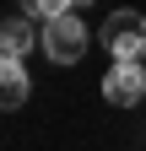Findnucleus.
I'll use <instances>...</instances> for the list:
<instances>
[{
  "instance_id": "f257e3e1",
  "label": "nucleus",
  "mask_w": 146,
  "mask_h": 151,
  "mask_svg": "<svg viewBox=\"0 0 146 151\" xmlns=\"http://www.w3.org/2000/svg\"><path fill=\"white\" fill-rule=\"evenodd\" d=\"M38 43H43V54H49L54 65H76L92 38H87V27H81L76 11H65V16H54V22H43V38H38Z\"/></svg>"
},
{
  "instance_id": "f03ea898",
  "label": "nucleus",
  "mask_w": 146,
  "mask_h": 151,
  "mask_svg": "<svg viewBox=\"0 0 146 151\" xmlns=\"http://www.w3.org/2000/svg\"><path fill=\"white\" fill-rule=\"evenodd\" d=\"M98 38L114 60H146V16L141 11H114Z\"/></svg>"
},
{
  "instance_id": "7ed1b4c3",
  "label": "nucleus",
  "mask_w": 146,
  "mask_h": 151,
  "mask_svg": "<svg viewBox=\"0 0 146 151\" xmlns=\"http://www.w3.org/2000/svg\"><path fill=\"white\" fill-rule=\"evenodd\" d=\"M103 97L114 108H135L146 97V65L141 60H114V70L103 76Z\"/></svg>"
},
{
  "instance_id": "20e7f679",
  "label": "nucleus",
  "mask_w": 146,
  "mask_h": 151,
  "mask_svg": "<svg viewBox=\"0 0 146 151\" xmlns=\"http://www.w3.org/2000/svg\"><path fill=\"white\" fill-rule=\"evenodd\" d=\"M27 70H22V60H6V65H0V103H6V108H22L27 103Z\"/></svg>"
},
{
  "instance_id": "39448f33",
  "label": "nucleus",
  "mask_w": 146,
  "mask_h": 151,
  "mask_svg": "<svg viewBox=\"0 0 146 151\" xmlns=\"http://www.w3.org/2000/svg\"><path fill=\"white\" fill-rule=\"evenodd\" d=\"M0 49H6V60H22L33 49V16H11V22L0 27Z\"/></svg>"
},
{
  "instance_id": "423d86ee",
  "label": "nucleus",
  "mask_w": 146,
  "mask_h": 151,
  "mask_svg": "<svg viewBox=\"0 0 146 151\" xmlns=\"http://www.w3.org/2000/svg\"><path fill=\"white\" fill-rule=\"evenodd\" d=\"M22 11L33 16V22H54V16L76 11V0H22Z\"/></svg>"
},
{
  "instance_id": "0eeeda50",
  "label": "nucleus",
  "mask_w": 146,
  "mask_h": 151,
  "mask_svg": "<svg viewBox=\"0 0 146 151\" xmlns=\"http://www.w3.org/2000/svg\"><path fill=\"white\" fill-rule=\"evenodd\" d=\"M76 6H87V0H76Z\"/></svg>"
}]
</instances>
